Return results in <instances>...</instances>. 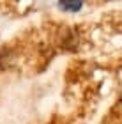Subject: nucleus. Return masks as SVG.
I'll return each instance as SVG.
<instances>
[{
	"label": "nucleus",
	"mask_w": 122,
	"mask_h": 124,
	"mask_svg": "<svg viewBox=\"0 0 122 124\" xmlns=\"http://www.w3.org/2000/svg\"><path fill=\"white\" fill-rule=\"evenodd\" d=\"M60 46H62L64 50H76V46H78V36H76L74 30L71 29H64L62 30V36H60Z\"/></svg>",
	"instance_id": "nucleus-1"
},
{
	"label": "nucleus",
	"mask_w": 122,
	"mask_h": 124,
	"mask_svg": "<svg viewBox=\"0 0 122 124\" xmlns=\"http://www.w3.org/2000/svg\"><path fill=\"white\" fill-rule=\"evenodd\" d=\"M57 4L64 13H78L83 7V0H58Z\"/></svg>",
	"instance_id": "nucleus-2"
}]
</instances>
